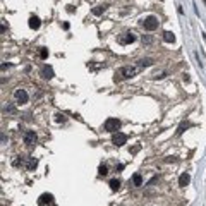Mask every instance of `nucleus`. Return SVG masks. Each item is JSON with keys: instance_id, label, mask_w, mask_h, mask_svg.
<instances>
[{"instance_id": "f257e3e1", "label": "nucleus", "mask_w": 206, "mask_h": 206, "mask_svg": "<svg viewBox=\"0 0 206 206\" xmlns=\"http://www.w3.org/2000/svg\"><path fill=\"white\" fill-rule=\"evenodd\" d=\"M14 100H16V105H26V103L29 101V95H28V91L22 88H17L14 91Z\"/></svg>"}, {"instance_id": "f03ea898", "label": "nucleus", "mask_w": 206, "mask_h": 206, "mask_svg": "<svg viewBox=\"0 0 206 206\" xmlns=\"http://www.w3.org/2000/svg\"><path fill=\"white\" fill-rule=\"evenodd\" d=\"M141 26H143L146 31H154L158 28V17H154V16H148L141 21Z\"/></svg>"}, {"instance_id": "7ed1b4c3", "label": "nucleus", "mask_w": 206, "mask_h": 206, "mask_svg": "<svg viewBox=\"0 0 206 206\" xmlns=\"http://www.w3.org/2000/svg\"><path fill=\"white\" fill-rule=\"evenodd\" d=\"M136 72H137L136 67H132V65H124V67H120V69H119V72L115 74V76H120V77H124V79H131V77L136 76Z\"/></svg>"}, {"instance_id": "20e7f679", "label": "nucleus", "mask_w": 206, "mask_h": 206, "mask_svg": "<svg viewBox=\"0 0 206 206\" xmlns=\"http://www.w3.org/2000/svg\"><path fill=\"white\" fill-rule=\"evenodd\" d=\"M119 127H120L119 119H107L105 120V131H108V132H117Z\"/></svg>"}, {"instance_id": "39448f33", "label": "nucleus", "mask_w": 206, "mask_h": 206, "mask_svg": "<svg viewBox=\"0 0 206 206\" xmlns=\"http://www.w3.org/2000/svg\"><path fill=\"white\" fill-rule=\"evenodd\" d=\"M117 41H119L120 45H131V43H134V41H136V36H134V33L127 31V33H122V34H119Z\"/></svg>"}, {"instance_id": "423d86ee", "label": "nucleus", "mask_w": 206, "mask_h": 206, "mask_svg": "<svg viewBox=\"0 0 206 206\" xmlns=\"http://www.w3.org/2000/svg\"><path fill=\"white\" fill-rule=\"evenodd\" d=\"M36 139H38V136L34 131H26V132L22 134V141H24L26 146H33V144L36 143Z\"/></svg>"}, {"instance_id": "0eeeda50", "label": "nucleus", "mask_w": 206, "mask_h": 206, "mask_svg": "<svg viewBox=\"0 0 206 206\" xmlns=\"http://www.w3.org/2000/svg\"><path fill=\"white\" fill-rule=\"evenodd\" d=\"M38 206H55V201H53V196L45 192V194L40 196L38 199Z\"/></svg>"}, {"instance_id": "6e6552de", "label": "nucleus", "mask_w": 206, "mask_h": 206, "mask_svg": "<svg viewBox=\"0 0 206 206\" xmlns=\"http://www.w3.org/2000/svg\"><path fill=\"white\" fill-rule=\"evenodd\" d=\"M112 143L115 144V146H122V144H125L127 143V136H125L124 132H114L112 134Z\"/></svg>"}, {"instance_id": "1a4fd4ad", "label": "nucleus", "mask_w": 206, "mask_h": 206, "mask_svg": "<svg viewBox=\"0 0 206 206\" xmlns=\"http://www.w3.org/2000/svg\"><path fill=\"white\" fill-rule=\"evenodd\" d=\"M41 77H43V79H52V77H53V69H52L50 65H43V69H41Z\"/></svg>"}, {"instance_id": "9d476101", "label": "nucleus", "mask_w": 206, "mask_h": 206, "mask_svg": "<svg viewBox=\"0 0 206 206\" xmlns=\"http://www.w3.org/2000/svg\"><path fill=\"white\" fill-rule=\"evenodd\" d=\"M189 182H191V175H189V173H182V175L179 177V186L180 187H186Z\"/></svg>"}, {"instance_id": "9b49d317", "label": "nucleus", "mask_w": 206, "mask_h": 206, "mask_svg": "<svg viewBox=\"0 0 206 206\" xmlns=\"http://www.w3.org/2000/svg\"><path fill=\"white\" fill-rule=\"evenodd\" d=\"M28 24H29V28H31V29H38L41 22H40V19H38L36 16H31V17H29V21H28Z\"/></svg>"}, {"instance_id": "f8f14e48", "label": "nucleus", "mask_w": 206, "mask_h": 206, "mask_svg": "<svg viewBox=\"0 0 206 206\" xmlns=\"http://www.w3.org/2000/svg\"><path fill=\"white\" fill-rule=\"evenodd\" d=\"M163 41H165V43H173V41H175V34H173L172 31H165V33H163Z\"/></svg>"}, {"instance_id": "ddd939ff", "label": "nucleus", "mask_w": 206, "mask_h": 206, "mask_svg": "<svg viewBox=\"0 0 206 206\" xmlns=\"http://www.w3.org/2000/svg\"><path fill=\"white\" fill-rule=\"evenodd\" d=\"M38 167V160L36 158H28L26 160V168L28 170H34Z\"/></svg>"}, {"instance_id": "4468645a", "label": "nucleus", "mask_w": 206, "mask_h": 206, "mask_svg": "<svg viewBox=\"0 0 206 206\" xmlns=\"http://www.w3.org/2000/svg\"><path fill=\"white\" fill-rule=\"evenodd\" d=\"M132 184L136 186V187H137V186H143V177H141L139 173H134V177H132Z\"/></svg>"}, {"instance_id": "2eb2a0df", "label": "nucleus", "mask_w": 206, "mask_h": 206, "mask_svg": "<svg viewBox=\"0 0 206 206\" xmlns=\"http://www.w3.org/2000/svg\"><path fill=\"white\" fill-rule=\"evenodd\" d=\"M119 187H120V180H119V179H112L110 180V189H112V191H117Z\"/></svg>"}, {"instance_id": "dca6fc26", "label": "nucleus", "mask_w": 206, "mask_h": 206, "mask_svg": "<svg viewBox=\"0 0 206 206\" xmlns=\"http://www.w3.org/2000/svg\"><path fill=\"white\" fill-rule=\"evenodd\" d=\"M150 65H153V60L151 59H141L139 60V67H150Z\"/></svg>"}, {"instance_id": "f3484780", "label": "nucleus", "mask_w": 206, "mask_h": 206, "mask_svg": "<svg viewBox=\"0 0 206 206\" xmlns=\"http://www.w3.org/2000/svg\"><path fill=\"white\" fill-rule=\"evenodd\" d=\"M105 9H107V7H105V5H100V7H96V9H93V14H96V16H100V14H101V12H103V11H105Z\"/></svg>"}, {"instance_id": "a211bd4d", "label": "nucleus", "mask_w": 206, "mask_h": 206, "mask_svg": "<svg viewBox=\"0 0 206 206\" xmlns=\"http://www.w3.org/2000/svg\"><path fill=\"white\" fill-rule=\"evenodd\" d=\"M98 173H100V175H107V173H108V168H107V167H105V165H100V168H98Z\"/></svg>"}, {"instance_id": "6ab92c4d", "label": "nucleus", "mask_w": 206, "mask_h": 206, "mask_svg": "<svg viewBox=\"0 0 206 206\" xmlns=\"http://www.w3.org/2000/svg\"><path fill=\"white\" fill-rule=\"evenodd\" d=\"M186 127H187V124H186V122H182V124H180V127H179V131H177V136H180V134L184 132Z\"/></svg>"}, {"instance_id": "aec40b11", "label": "nucleus", "mask_w": 206, "mask_h": 206, "mask_svg": "<svg viewBox=\"0 0 206 206\" xmlns=\"http://www.w3.org/2000/svg\"><path fill=\"white\" fill-rule=\"evenodd\" d=\"M40 57H41V59H47V57H48V50H47V48H41V50H40Z\"/></svg>"}, {"instance_id": "412c9836", "label": "nucleus", "mask_w": 206, "mask_h": 206, "mask_svg": "<svg viewBox=\"0 0 206 206\" xmlns=\"http://www.w3.org/2000/svg\"><path fill=\"white\" fill-rule=\"evenodd\" d=\"M151 36H143V43H151Z\"/></svg>"}, {"instance_id": "4be33fe9", "label": "nucleus", "mask_w": 206, "mask_h": 206, "mask_svg": "<svg viewBox=\"0 0 206 206\" xmlns=\"http://www.w3.org/2000/svg\"><path fill=\"white\" fill-rule=\"evenodd\" d=\"M55 120H57V122H62V120H64V115L57 114V115H55Z\"/></svg>"}]
</instances>
